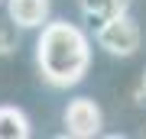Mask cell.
Instances as JSON below:
<instances>
[{
	"label": "cell",
	"mask_w": 146,
	"mask_h": 139,
	"mask_svg": "<svg viewBox=\"0 0 146 139\" xmlns=\"http://www.w3.org/2000/svg\"><path fill=\"white\" fill-rule=\"evenodd\" d=\"M98 45L104 52H110V55L130 58L133 52L140 49V26H136L127 13L110 16L107 23L98 26Z\"/></svg>",
	"instance_id": "2"
},
{
	"label": "cell",
	"mask_w": 146,
	"mask_h": 139,
	"mask_svg": "<svg viewBox=\"0 0 146 139\" xmlns=\"http://www.w3.org/2000/svg\"><path fill=\"white\" fill-rule=\"evenodd\" d=\"M7 3V16L20 26V29H39L49 23V0H3Z\"/></svg>",
	"instance_id": "4"
},
{
	"label": "cell",
	"mask_w": 146,
	"mask_h": 139,
	"mask_svg": "<svg viewBox=\"0 0 146 139\" xmlns=\"http://www.w3.org/2000/svg\"><path fill=\"white\" fill-rule=\"evenodd\" d=\"M62 120H65V133H68V136H78V139L98 136L101 126H104V113H101V107H98L91 97H75V100H68Z\"/></svg>",
	"instance_id": "3"
},
{
	"label": "cell",
	"mask_w": 146,
	"mask_h": 139,
	"mask_svg": "<svg viewBox=\"0 0 146 139\" xmlns=\"http://www.w3.org/2000/svg\"><path fill=\"white\" fill-rule=\"evenodd\" d=\"M29 133V117L13 103H0V139H26Z\"/></svg>",
	"instance_id": "5"
},
{
	"label": "cell",
	"mask_w": 146,
	"mask_h": 139,
	"mask_svg": "<svg viewBox=\"0 0 146 139\" xmlns=\"http://www.w3.org/2000/svg\"><path fill=\"white\" fill-rule=\"evenodd\" d=\"M36 65H39V78L52 88L78 84L91 65V42L81 32V26L68 20L46 23L36 39Z\"/></svg>",
	"instance_id": "1"
},
{
	"label": "cell",
	"mask_w": 146,
	"mask_h": 139,
	"mask_svg": "<svg viewBox=\"0 0 146 139\" xmlns=\"http://www.w3.org/2000/svg\"><path fill=\"white\" fill-rule=\"evenodd\" d=\"M143 94H146V71H143Z\"/></svg>",
	"instance_id": "8"
},
{
	"label": "cell",
	"mask_w": 146,
	"mask_h": 139,
	"mask_svg": "<svg viewBox=\"0 0 146 139\" xmlns=\"http://www.w3.org/2000/svg\"><path fill=\"white\" fill-rule=\"evenodd\" d=\"M0 3H3V0H0Z\"/></svg>",
	"instance_id": "9"
},
{
	"label": "cell",
	"mask_w": 146,
	"mask_h": 139,
	"mask_svg": "<svg viewBox=\"0 0 146 139\" xmlns=\"http://www.w3.org/2000/svg\"><path fill=\"white\" fill-rule=\"evenodd\" d=\"M127 7H130V0H81V10L88 16L91 23H107L110 16H120L127 13Z\"/></svg>",
	"instance_id": "6"
},
{
	"label": "cell",
	"mask_w": 146,
	"mask_h": 139,
	"mask_svg": "<svg viewBox=\"0 0 146 139\" xmlns=\"http://www.w3.org/2000/svg\"><path fill=\"white\" fill-rule=\"evenodd\" d=\"M16 29H20V26H16L10 16L0 20V55H10L16 49Z\"/></svg>",
	"instance_id": "7"
}]
</instances>
